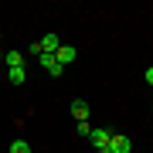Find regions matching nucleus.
Listing matches in <instances>:
<instances>
[{"mask_svg":"<svg viewBox=\"0 0 153 153\" xmlns=\"http://www.w3.org/2000/svg\"><path fill=\"white\" fill-rule=\"evenodd\" d=\"M109 150H112V153H129V150H133V143L126 140V136H116V133H112V140H109Z\"/></svg>","mask_w":153,"mask_h":153,"instance_id":"obj_4","label":"nucleus"},{"mask_svg":"<svg viewBox=\"0 0 153 153\" xmlns=\"http://www.w3.org/2000/svg\"><path fill=\"white\" fill-rule=\"evenodd\" d=\"M71 116H75L78 123H85V119H88V102H82V99H75V102H71Z\"/></svg>","mask_w":153,"mask_h":153,"instance_id":"obj_6","label":"nucleus"},{"mask_svg":"<svg viewBox=\"0 0 153 153\" xmlns=\"http://www.w3.org/2000/svg\"><path fill=\"white\" fill-rule=\"evenodd\" d=\"M55 58H58V65H61V68H65V65H71V61H75V58H78V51H75V48H71V44H61V48H58V55H55Z\"/></svg>","mask_w":153,"mask_h":153,"instance_id":"obj_2","label":"nucleus"},{"mask_svg":"<svg viewBox=\"0 0 153 153\" xmlns=\"http://www.w3.org/2000/svg\"><path fill=\"white\" fill-rule=\"evenodd\" d=\"M41 65H44V71H48L51 78H58L61 71H65V68L58 65V58H55V55H41Z\"/></svg>","mask_w":153,"mask_h":153,"instance_id":"obj_3","label":"nucleus"},{"mask_svg":"<svg viewBox=\"0 0 153 153\" xmlns=\"http://www.w3.org/2000/svg\"><path fill=\"white\" fill-rule=\"evenodd\" d=\"M10 153H31V143H24V140H14V143H10Z\"/></svg>","mask_w":153,"mask_h":153,"instance_id":"obj_9","label":"nucleus"},{"mask_svg":"<svg viewBox=\"0 0 153 153\" xmlns=\"http://www.w3.org/2000/svg\"><path fill=\"white\" fill-rule=\"evenodd\" d=\"M88 140H92L95 150H105V146H109V140H112V133L105 129V126H99V129H92V136H88Z\"/></svg>","mask_w":153,"mask_h":153,"instance_id":"obj_1","label":"nucleus"},{"mask_svg":"<svg viewBox=\"0 0 153 153\" xmlns=\"http://www.w3.org/2000/svg\"><path fill=\"white\" fill-rule=\"evenodd\" d=\"M7 78H10L14 85H24V78H27V71H24V68H7Z\"/></svg>","mask_w":153,"mask_h":153,"instance_id":"obj_7","label":"nucleus"},{"mask_svg":"<svg viewBox=\"0 0 153 153\" xmlns=\"http://www.w3.org/2000/svg\"><path fill=\"white\" fill-rule=\"evenodd\" d=\"M143 78H146V85H150V88H153V65H150V68H146V75H143Z\"/></svg>","mask_w":153,"mask_h":153,"instance_id":"obj_11","label":"nucleus"},{"mask_svg":"<svg viewBox=\"0 0 153 153\" xmlns=\"http://www.w3.org/2000/svg\"><path fill=\"white\" fill-rule=\"evenodd\" d=\"M0 41H4V34H0Z\"/></svg>","mask_w":153,"mask_h":153,"instance_id":"obj_14","label":"nucleus"},{"mask_svg":"<svg viewBox=\"0 0 153 153\" xmlns=\"http://www.w3.org/2000/svg\"><path fill=\"white\" fill-rule=\"evenodd\" d=\"M95 153H112V150H109V146H105V150H95Z\"/></svg>","mask_w":153,"mask_h":153,"instance_id":"obj_12","label":"nucleus"},{"mask_svg":"<svg viewBox=\"0 0 153 153\" xmlns=\"http://www.w3.org/2000/svg\"><path fill=\"white\" fill-rule=\"evenodd\" d=\"M4 58H7V55H4V51H0V61H4Z\"/></svg>","mask_w":153,"mask_h":153,"instance_id":"obj_13","label":"nucleus"},{"mask_svg":"<svg viewBox=\"0 0 153 153\" xmlns=\"http://www.w3.org/2000/svg\"><path fill=\"white\" fill-rule=\"evenodd\" d=\"M7 65H10V68H24V55H21V51H7Z\"/></svg>","mask_w":153,"mask_h":153,"instance_id":"obj_8","label":"nucleus"},{"mask_svg":"<svg viewBox=\"0 0 153 153\" xmlns=\"http://www.w3.org/2000/svg\"><path fill=\"white\" fill-rule=\"evenodd\" d=\"M41 48H44V55H58V48H61V38H58V34H44Z\"/></svg>","mask_w":153,"mask_h":153,"instance_id":"obj_5","label":"nucleus"},{"mask_svg":"<svg viewBox=\"0 0 153 153\" xmlns=\"http://www.w3.org/2000/svg\"><path fill=\"white\" fill-rule=\"evenodd\" d=\"M78 136H92V126H88V123H78Z\"/></svg>","mask_w":153,"mask_h":153,"instance_id":"obj_10","label":"nucleus"}]
</instances>
